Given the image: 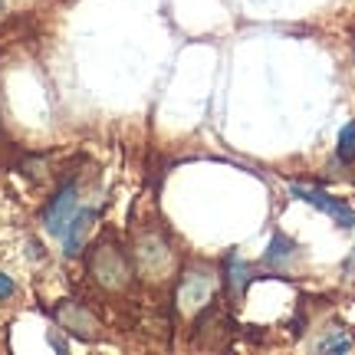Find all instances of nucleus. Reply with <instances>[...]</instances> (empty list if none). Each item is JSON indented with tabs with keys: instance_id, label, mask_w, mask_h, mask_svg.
Listing matches in <instances>:
<instances>
[{
	"instance_id": "f257e3e1",
	"label": "nucleus",
	"mask_w": 355,
	"mask_h": 355,
	"mask_svg": "<svg viewBox=\"0 0 355 355\" xmlns=\"http://www.w3.org/2000/svg\"><path fill=\"white\" fill-rule=\"evenodd\" d=\"M89 273H92V279H96L99 286H105V290H125L128 279H132V270H128L125 257H122V250L112 247V243H102V247L92 250V257H89Z\"/></svg>"
},
{
	"instance_id": "f03ea898",
	"label": "nucleus",
	"mask_w": 355,
	"mask_h": 355,
	"mask_svg": "<svg viewBox=\"0 0 355 355\" xmlns=\"http://www.w3.org/2000/svg\"><path fill=\"white\" fill-rule=\"evenodd\" d=\"M53 316H56V322H60L66 332H73V336L83 339V343H92V339L99 336L96 316H92L89 309H83L79 303H73V300H63V303L53 309Z\"/></svg>"
},
{
	"instance_id": "7ed1b4c3",
	"label": "nucleus",
	"mask_w": 355,
	"mask_h": 355,
	"mask_svg": "<svg viewBox=\"0 0 355 355\" xmlns=\"http://www.w3.org/2000/svg\"><path fill=\"white\" fill-rule=\"evenodd\" d=\"M290 194H293V198H300V201H306V204H313V207H319V211H326V214H329L332 220L339 224V227H345V230H352V227H355L352 207H345L343 201L329 198L326 191L306 188V184H290Z\"/></svg>"
},
{
	"instance_id": "20e7f679",
	"label": "nucleus",
	"mask_w": 355,
	"mask_h": 355,
	"mask_svg": "<svg viewBox=\"0 0 355 355\" xmlns=\"http://www.w3.org/2000/svg\"><path fill=\"white\" fill-rule=\"evenodd\" d=\"M73 214H76V184H63L56 191V198L43 207V227H46V234L60 237L66 230V224L73 220Z\"/></svg>"
},
{
	"instance_id": "39448f33",
	"label": "nucleus",
	"mask_w": 355,
	"mask_h": 355,
	"mask_svg": "<svg viewBox=\"0 0 355 355\" xmlns=\"http://www.w3.org/2000/svg\"><path fill=\"white\" fill-rule=\"evenodd\" d=\"M214 296V277L207 270H191L181 277V286H178V300H181V309H201V306L211 303Z\"/></svg>"
},
{
	"instance_id": "423d86ee",
	"label": "nucleus",
	"mask_w": 355,
	"mask_h": 355,
	"mask_svg": "<svg viewBox=\"0 0 355 355\" xmlns=\"http://www.w3.org/2000/svg\"><path fill=\"white\" fill-rule=\"evenodd\" d=\"M92 220H96V211H92V207H89V211H76V214H73V220H69V224H66V230L60 234V237H63L66 257H79L83 243H86L89 227H92Z\"/></svg>"
},
{
	"instance_id": "0eeeda50",
	"label": "nucleus",
	"mask_w": 355,
	"mask_h": 355,
	"mask_svg": "<svg viewBox=\"0 0 355 355\" xmlns=\"http://www.w3.org/2000/svg\"><path fill=\"white\" fill-rule=\"evenodd\" d=\"M250 277H254V270L243 263V260L230 257V260H227V283H230V293H234V296H243V290H247Z\"/></svg>"
},
{
	"instance_id": "6e6552de",
	"label": "nucleus",
	"mask_w": 355,
	"mask_h": 355,
	"mask_svg": "<svg viewBox=\"0 0 355 355\" xmlns=\"http://www.w3.org/2000/svg\"><path fill=\"white\" fill-rule=\"evenodd\" d=\"M316 349L319 352H349V349H352V336L345 329H329L316 343Z\"/></svg>"
},
{
	"instance_id": "1a4fd4ad",
	"label": "nucleus",
	"mask_w": 355,
	"mask_h": 355,
	"mask_svg": "<svg viewBox=\"0 0 355 355\" xmlns=\"http://www.w3.org/2000/svg\"><path fill=\"white\" fill-rule=\"evenodd\" d=\"M293 257V243L283 237V234H277L273 237V243H270V250H266V263L270 266H277V263H286Z\"/></svg>"
},
{
	"instance_id": "9d476101",
	"label": "nucleus",
	"mask_w": 355,
	"mask_h": 355,
	"mask_svg": "<svg viewBox=\"0 0 355 355\" xmlns=\"http://www.w3.org/2000/svg\"><path fill=\"white\" fill-rule=\"evenodd\" d=\"M339 158L343 162H355V122H349L339 132Z\"/></svg>"
},
{
	"instance_id": "9b49d317",
	"label": "nucleus",
	"mask_w": 355,
	"mask_h": 355,
	"mask_svg": "<svg viewBox=\"0 0 355 355\" xmlns=\"http://www.w3.org/2000/svg\"><path fill=\"white\" fill-rule=\"evenodd\" d=\"M13 290H17V286H13V279L7 277V273H0V300H7V296H13Z\"/></svg>"
}]
</instances>
